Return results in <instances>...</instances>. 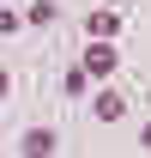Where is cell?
Segmentation results:
<instances>
[{
	"instance_id": "1",
	"label": "cell",
	"mask_w": 151,
	"mask_h": 158,
	"mask_svg": "<svg viewBox=\"0 0 151 158\" xmlns=\"http://www.w3.org/2000/svg\"><path fill=\"white\" fill-rule=\"evenodd\" d=\"M79 67H85V73H91V79H109L115 67H121V61H115V49H109V37H91V49H85V61H79Z\"/></svg>"
},
{
	"instance_id": "6",
	"label": "cell",
	"mask_w": 151,
	"mask_h": 158,
	"mask_svg": "<svg viewBox=\"0 0 151 158\" xmlns=\"http://www.w3.org/2000/svg\"><path fill=\"white\" fill-rule=\"evenodd\" d=\"M18 24H24V19L12 12V0H0V31H18Z\"/></svg>"
},
{
	"instance_id": "3",
	"label": "cell",
	"mask_w": 151,
	"mask_h": 158,
	"mask_svg": "<svg viewBox=\"0 0 151 158\" xmlns=\"http://www.w3.org/2000/svg\"><path fill=\"white\" fill-rule=\"evenodd\" d=\"M91 116H103V122H121L127 116V98H121V91H97V110Z\"/></svg>"
},
{
	"instance_id": "4",
	"label": "cell",
	"mask_w": 151,
	"mask_h": 158,
	"mask_svg": "<svg viewBox=\"0 0 151 158\" xmlns=\"http://www.w3.org/2000/svg\"><path fill=\"white\" fill-rule=\"evenodd\" d=\"M24 152H30V158H48V152H55V128H30V134H24Z\"/></svg>"
},
{
	"instance_id": "2",
	"label": "cell",
	"mask_w": 151,
	"mask_h": 158,
	"mask_svg": "<svg viewBox=\"0 0 151 158\" xmlns=\"http://www.w3.org/2000/svg\"><path fill=\"white\" fill-rule=\"evenodd\" d=\"M121 24H127V19H121V12H115V6H97L91 19H85V31H91V37H115V31H121Z\"/></svg>"
},
{
	"instance_id": "7",
	"label": "cell",
	"mask_w": 151,
	"mask_h": 158,
	"mask_svg": "<svg viewBox=\"0 0 151 158\" xmlns=\"http://www.w3.org/2000/svg\"><path fill=\"white\" fill-rule=\"evenodd\" d=\"M6 91H12V73H6V67H0V98H6Z\"/></svg>"
},
{
	"instance_id": "5",
	"label": "cell",
	"mask_w": 151,
	"mask_h": 158,
	"mask_svg": "<svg viewBox=\"0 0 151 158\" xmlns=\"http://www.w3.org/2000/svg\"><path fill=\"white\" fill-rule=\"evenodd\" d=\"M60 12H55V0H37V6H30V12H24V24H55Z\"/></svg>"
},
{
	"instance_id": "8",
	"label": "cell",
	"mask_w": 151,
	"mask_h": 158,
	"mask_svg": "<svg viewBox=\"0 0 151 158\" xmlns=\"http://www.w3.org/2000/svg\"><path fill=\"white\" fill-rule=\"evenodd\" d=\"M139 146H145V152H151V122H145V134H139Z\"/></svg>"
}]
</instances>
